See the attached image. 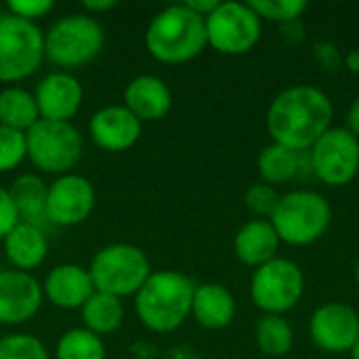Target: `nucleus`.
<instances>
[{"instance_id": "obj_32", "label": "nucleus", "mask_w": 359, "mask_h": 359, "mask_svg": "<svg viewBox=\"0 0 359 359\" xmlns=\"http://www.w3.org/2000/svg\"><path fill=\"white\" fill-rule=\"evenodd\" d=\"M6 6L11 15L36 23V19H42L46 13H50L55 4L50 0H11Z\"/></svg>"}, {"instance_id": "obj_8", "label": "nucleus", "mask_w": 359, "mask_h": 359, "mask_svg": "<svg viewBox=\"0 0 359 359\" xmlns=\"http://www.w3.org/2000/svg\"><path fill=\"white\" fill-rule=\"evenodd\" d=\"M44 61V34L11 13L0 15V82L11 84L29 78Z\"/></svg>"}, {"instance_id": "obj_12", "label": "nucleus", "mask_w": 359, "mask_h": 359, "mask_svg": "<svg viewBox=\"0 0 359 359\" xmlns=\"http://www.w3.org/2000/svg\"><path fill=\"white\" fill-rule=\"evenodd\" d=\"M95 200V187L86 177L76 172L61 175L48 185L44 219L57 227H76L90 217Z\"/></svg>"}, {"instance_id": "obj_36", "label": "nucleus", "mask_w": 359, "mask_h": 359, "mask_svg": "<svg viewBox=\"0 0 359 359\" xmlns=\"http://www.w3.org/2000/svg\"><path fill=\"white\" fill-rule=\"evenodd\" d=\"M347 130L359 139V99H355L347 111Z\"/></svg>"}, {"instance_id": "obj_31", "label": "nucleus", "mask_w": 359, "mask_h": 359, "mask_svg": "<svg viewBox=\"0 0 359 359\" xmlns=\"http://www.w3.org/2000/svg\"><path fill=\"white\" fill-rule=\"evenodd\" d=\"M244 202L246 208L257 217V219H271L278 202H280V194L276 187L267 185V183H255L246 189L244 194Z\"/></svg>"}, {"instance_id": "obj_34", "label": "nucleus", "mask_w": 359, "mask_h": 359, "mask_svg": "<svg viewBox=\"0 0 359 359\" xmlns=\"http://www.w3.org/2000/svg\"><path fill=\"white\" fill-rule=\"evenodd\" d=\"M116 4H118L116 0H86V2H82V8L86 15L95 17L99 13H107L111 8H116Z\"/></svg>"}, {"instance_id": "obj_11", "label": "nucleus", "mask_w": 359, "mask_h": 359, "mask_svg": "<svg viewBox=\"0 0 359 359\" xmlns=\"http://www.w3.org/2000/svg\"><path fill=\"white\" fill-rule=\"evenodd\" d=\"M309 162L322 183L343 187L358 177L359 139L347 128H330L309 149Z\"/></svg>"}, {"instance_id": "obj_29", "label": "nucleus", "mask_w": 359, "mask_h": 359, "mask_svg": "<svg viewBox=\"0 0 359 359\" xmlns=\"http://www.w3.org/2000/svg\"><path fill=\"white\" fill-rule=\"evenodd\" d=\"M0 359H50L44 343L32 334H6L0 339Z\"/></svg>"}, {"instance_id": "obj_21", "label": "nucleus", "mask_w": 359, "mask_h": 359, "mask_svg": "<svg viewBox=\"0 0 359 359\" xmlns=\"http://www.w3.org/2000/svg\"><path fill=\"white\" fill-rule=\"evenodd\" d=\"M191 316L208 330H223L236 318V299L223 284H200L194 292Z\"/></svg>"}, {"instance_id": "obj_25", "label": "nucleus", "mask_w": 359, "mask_h": 359, "mask_svg": "<svg viewBox=\"0 0 359 359\" xmlns=\"http://www.w3.org/2000/svg\"><path fill=\"white\" fill-rule=\"evenodd\" d=\"M257 168L259 175L263 179V183L267 185H284L288 181H292L299 170H301V154L278 145V143H269L267 147H263V151L257 158Z\"/></svg>"}, {"instance_id": "obj_30", "label": "nucleus", "mask_w": 359, "mask_h": 359, "mask_svg": "<svg viewBox=\"0 0 359 359\" xmlns=\"http://www.w3.org/2000/svg\"><path fill=\"white\" fill-rule=\"evenodd\" d=\"M27 158L25 133L0 124V175L15 170Z\"/></svg>"}, {"instance_id": "obj_7", "label": "nucleus", "mask_w": 359, "mask_h": 359, "mask_svg": "<svg viewBox=\"0 0 359 359\" xmlns=\"http://www.w3.org/2000/svg\"><path fill=\"white\" fill-rule=\"evenodd\" d=\"M27 160L46 175H67L82 158V135L72 122L38 120L25 133Z\"/></svg>"}, {"instance_id": "obj_33", "label": "nucleus", "mask_w": 359, "mask_h": 359, "mask_svg": "<svg viewBox=\"0 0 359 359\" xmlns=\"http://www.w3.org/2000/svg\"><path fill=\"white\" fill-rule=\"evenodd\" d=\"M19 223V212L6 187L0 185V240L8 236V231Z\"/></svg>"}, {"instance_id": "obj_2", "label": "nucleus", "mask_w": 359, "mask_h": 359, "mask_svg": "<svg viewBox=\"0 0 359 359\" xmlns=\"http://www.w3.org/2000/svg\"><path fill=\"white\" fill-rule=\"evenodd\" d=\"M196 286L181 271H151L147 282L135 294V309L141 324L158 334L175 332L191 316Z\"/></svg>"}, {"instance_id": "obj_10", "label": "nucleus", "mask_w": 359, "mask_h": 359, "mask_svg": "<svg viewBox=\"0 0 359 359\" xmlns=\"http://www.w3.org/2000/svg\"><path fill=\"white\" fill-rule=\"evenodd\" d=\"M204 23L208 44L221 55H244L261 40V19L248 2H219Z\"/></svg>"}, {"instance_id": "obj_9", "label": "nucleus", "mask_w": 359, "mask_h": 359, "mask_svg": "<svg viewBox=\"0 0 359 359\" xmlns=\"http://www.w3.org/2000/svg\"><path fill=\"white\" fill-rule=\"evenodd\" d=\"M303 290L305 278L301 267L282 257L257 267L250 280V299L257 309L265 311V316H284L294 309Z\"/></svg>"}, {"instance_id": "obj_6", "label": "nucleus", "mask_w": 359, "mask_h": 359, "mask_svg": "<svg viewBox=\"0 0 359 359\" xmlns=\"http://www.w3.org/2000/svg\"><path fill=\"white\" fill-rule=\"evenodd\" d=\"M88 273L97 292H105L118 299L135 297L151 276L147 255L135 244H109L101 248L90 265Z\"/></svg>"}, {"instance_id": "obj_17", "label": "nucleus", "mask_w": 359, "mask_h": 359, "mask_svg": "<svg viewBox=\"0 0 359 359\" xmlns=\"http://www.w3.org/2000/svg\"><path fill=\"white\" fill-rule=\"evenodd\" d=\"M93 292L95 286L88 267H82L78 263L55 265L42 284L44 299H48L50 305L59 309H82Z\"/></svg>"}, {"instance_id": "obj_20", "label": "nucleus", "mask_w": 359, "mask_h": 359, "mask_svg": "<svg viewBox=\"0 0 359 359\" xmlns=\"http://www.w3.org/2000/svg\"><path fill=\"white\" fill-rule=\"evenodd\" d=\"M280 238L267 219H252L244 223L233 238L236 257L248 267H261L278 257Z\"/></svg>"}, {"instance_id": "obj_5", "label": "nucleus", "mask_w": 359, "mask_h": 359, "mask_svg": "<svg viewBox=\"0 0 359 359\" xmlns=\"http://www.w3.org/2000/svg\"><path fill=\"white\" fill-rule=\"evenodd\" d=\"M332 208L318 191H290L280 196V202L269 219L280 242L290 246H309L318 242L330 227Z\"/></svg>"}, {"instance_id": "obj_4", "label": "nucleus", "mask_w": 359, "mask_h": 359, "mask_svg": "<svg viewBox=\"0 0 359 359\" xmlns=\"http://www.w3.org/2000/svg\"><path fill=\"white\" fill-rule=\"evenodd\" d=\"M105 34L97 17L69 13L57 19L44 34V59L61 72L90 63L103 48Z\"/></svg>"}, {"instance_id": "obj_28", "label": "nucleus", "mask_w": 359, "mask_h": 359, "mask_svg": "<svg viewBox=\"0 0 359 359\" xmlns=\"http://www.w3.org/2000/svg\"><path fill=\"white\" fill-rule=\"evenodd\" d=\"M248 6L259 15V19L276 21V23H292L297 21L305 11V0H252Z\"/></svg>"}, {"instance_id": "obj_16", "label": "nucleus", "mask_w": 359, "mask_h": 359, "mask_svg": "<svg viewBox=\"0 0 359 359\" xmlns=\"http://www.w3.org/2000/svg\"><path fill=\"white\" fill-rule=\"evenodd\" d=\"M143 130V122L124 105H105L88 120V135L103 151L120 154L130 149Z\"/></svg>"}, {"instance_id": "obj_35", "label": "nucleus", "mask_w": 359, "mask_h": 359, "mask_svg": "<svg viewBox=\"0 0 359 359\" xmlns=\"http://www.w3.org/2000/svg\"><path fill=\"white\" fill-rule=\"evenodd\" d=\"M185 6L187 8H191L196 15H200V17H208L217 6H219V0H187L185 2Z\"/></svg>"}, {"instance_id": "obj_1", "label": "nucleus", "mask_w": 359, "mask_h": 359, "mask_svg": "<svg viewBox=\"0 0 359 359\" xmlns=\"http://www.w3.org/2000/svg\"><path fill=\"white\" fill-rule=\"evenodd\" d=\"M332 101L322 88L297 84L282 90L271 101L267 109V130L273 139L271 143L303 154L332 128Z\"/></svg>"}, {"instance_id": "obj_14", "label": "nucleus", "mask_w": 359, "mask_h": 359, "mask_svg": "<svg viewBox=\"0 0 359 359\" xmlns=\"http://www.w3.org/2000/svg\"><path fill=\"white\" fill-rule=\"evenodd\" d=\"M44 301L42 284L25 271H0V324L21 326L36 318Z\"/></svg>"}, {"instance_id": "obj_18", "label": "nucleus", "mask_w": 359, "mask_h": 359, "mask_svg": "<svg viewBox=\"0 0 359 359\" xmlns=\"http://www.w3.org/2000/svg\"><path fill=\"white\" fill-rule=\"evenodd\" d=\"M122 105L141 122H158L170 111L172 93L162 78L141 74L126 84Z\"/></svg>"}, {"instance_id": "obj_38", "label": "nucleus", "mask_w": 359, "mask_h": 359, "mask_svg": "<svg viewBox=\"0 0 359 359\" xmlns=\"http://www.w3.org/2000/svg\"><path fill=\"white\" fill-rule=\"evenodd\" d=\"M349 353H351V358L353 359H359V339L355 341V345L351 347V351H349Z\"/></svg>"}, {"instance_id": "obj_19", "label": "nucleus", "mask_w": 359, "mask_h": 359, "mask_svg": "<svg viewBox=\"0 0 359 359\" xmlns=\"http://www.w3.org/2000/svg\"><path fill=\"white\" fill-rule=\"evenodd\" d=\"M2 246H4V255H6L8 263L15 269L25 271V273L40 267L48 255L46 233L36 223L19 221L8 231V236L2 240Z\"/></svg>"}, {"instance_id": "obj_24", "label": "nucleus", "mask_w": 359, "mask_h": 359, "mask_svg": "<svg viewBox=\"0 0 359 359\" xmlns=\"http://www.w3.org/2000/svg\"><path fill=\"white\" fill-rule=\"evenodd\" d=\"M40 120L34 93L21 86H6L0 90V124L13 130L27 133Z\"/></svg>"}, {"instance_id": "obj_22", "label": "nucleus", "mask_w": 359, "mask_h": 359, "mask_svg": "<svg viewBox=\"0 0 359 359\" xmlns=\"http://www.w3.org/2000/svg\"><path fill=\"white\" fill-rule=\"evenodd\" d=\"M80 316H82L84 328L103 339L105 334H111L122 326L124 305H122V299L95 290L90 299L82 305Z\"/></svg>"}, {"instance_id": "obj_23", "label": "nucleus", "mask_w": 359, "mask_h": 359, "mask_svg": "<svg viewBox=\"0 0 359 359\" xmlns=\"http://www.w3.org/2000/svg\"><path fill=\"white\" fill-rule=\"evenodd\" d=\"M8 194L19 212V221L38 225V221L44 219L48 183H44L38 175H32V172L19 175L8 187Z\"/></svg>"}, {"instance_id": "obj_3", "label": "nucleus", "mask_w": 359, "mask_h": 359, "mask_svg": "<svg viewBox=\"0 0 359 359\" xmlns=\"http://www.w3.org/2000/svg\"><path fill=\"white\" fill-rule=\"evenodd\" d=\"M208 46L204 17L183 4H170L156 13L145 29L147 53L168 65L196 59Z\"/></svg>"}, {"instance_id": "obj_39", "label": "nucleus", "mask_w": 359, "mask_h": 359, "mask_svg": "<svg viewBox=\"0 0 359 359\" xmlns=\"http://www.w3.org/2000/svg\"><path fill=\"white\" fill-rule=\"evenodd\" d=\"M355 280H358V286H359V261H358V267H355Z\"/></svg>"}, {"instance_id": "obj_37", "label": "nucleus", "mask_w": 359, "mask_h": 359, "mask_svg": "<svg viewBox=\"0 0 359 359\" xmlns=\"http://www.w3.org/2000/svg\"><path fill=\"white\" fill-rule=\"evenodd\" d=\"M347 65H349L351 72H355L359 76V50H351V53L347 55Z\"/></svg>"}, {"instance_id": "obj_15", "label": "nucleus", "mask_w": 359, "mask_h": 359, "mask_svg": "<svg viewBox=\"0 0 359 359\" xmlns=\"http://www.w3.org/2000/svg\"><path fill=\"white\" fill-rule=\"evenodd\" d=\"M34 99L42 120L72 122V118L82 107L84 88L74 74L57 69L38 82Z\"/></svg>"}, {"instance_id": "obj_26", "label": "nucleus", "mask_w": 359, "mask_h": 359, "mask_svg": "<svg viewBox=\"0 0 359 359\" xmlns=\"http://www.w3.org/2000/svg\"><path fill=\"white\" fill-rule=\"evenodd\" d=\"M255 341L261 353L269 358H284L294 345V332L282 316H263L255 326Z\"/></svg>"}, {"instance_id": "obj_27", "label": "nucleus", "mask_w": 359, "mask_h": 359, "mask_svg": "<svg viewBox=\"0 0 359 359\" xmlns=\"http://www.w3.org/2000/svg\"><path fill=\"white\" fill-rule=\"evenodd\" d=\"M105 355L107 351L103 339L93 334L84 326L65 330L55 345L57 359H105Z\"/></svg>"}, {"instance_id": "obj_13", "label": "nucleus", "mask_w": 359, "mask_h": 359, "mask_svg": "<svg viewBox=\"0 0 359 359\" xmlns=\"http://www.w3.org/2000/svg\"><path fill=\"white\" fill-rule=\"evenodd\" d=\"M309 334L311 341L326 353L351 351L359 339L358 311L345 303H326L311 316Z\"/></svg>"}]
</instances>
